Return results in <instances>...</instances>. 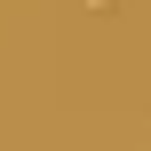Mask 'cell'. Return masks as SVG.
<instances>
[{"label":"cell","mask_w":151,"mask_h":151,"mask_svg":"<svg viewBox=\"0 0 151 151\" xmlns=\"http://www.w3.org/2000/svg\"><path fill=\"white\" fill-rule=\"evenodd\" d=\"M96 8H111V0H96Z\"/></svg>","instance_id":"1"}]
</instances>
